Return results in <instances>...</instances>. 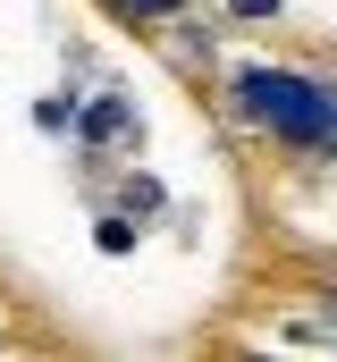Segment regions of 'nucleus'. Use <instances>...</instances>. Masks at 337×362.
Segmentation results:
<instances>
[{
  "instance_id": "obj_1",
  "label": "nucleus",
  "mask_w": 337,
  "mask_h": 362,
  "mask_svg": "<svg viewBox=\"0 0 337 362\" xmlns=\"http://www.w3.org/2000/svg\"><path fill=\"white\" fill-rule=\"evenodd\" d=\"M236 101L245 118L278 127L287 144H312V152H337V85H312V76H287V68H245L236 76Z\"/></svg>"
},
{
  "instance_id": "obj_2",
  "label": "nucleus",
  "mask_w": 337,
  "mask_h": 362,
  "mask_svg": "<svg viewBox=\"0 0 337 362\" xmlns=\"http://www.w3.org/2000/svg\"><path fill=\"white\" fill-rule=\"evenodd\" d=\"M135 118H127V101H101V110H84V135H127Z\"/></svg>"
},
{
  "instance_id": "obj_3",
  "label": "nucleus",
  "mask_w": 337,
  "mask_h": 362,
  "mask_svg": "<svg viewBox=\"0 0 337 362\" xmlns=\"http://www.w3.org/2000/svg\"><path fill=\"white\" fill-rule=\"evenodd\" d=\"M118 8H127V17H168L177 0H118Z\"/></svg>"
},
{
  "instance_id": "obj_4",
  "label": "nucleus",
  "mask_w": 337,
  "mask_h": 362,
  "mask_svg": "<svg viewBox=\"0 0 337 362\" xmlns=\"http://www.w3.org/2000/svg\"><path fill=\"white\" fill-rule=\"evenodd\" d=\"M228 8H236V17H270L278 0H228Z\"/></svg>"
}]
</instances>
